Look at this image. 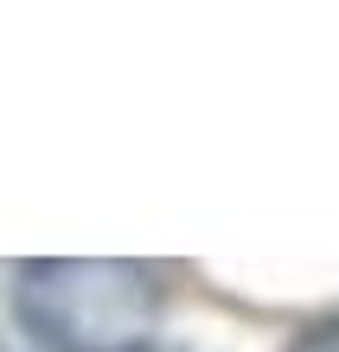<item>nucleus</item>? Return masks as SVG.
<instances>
[{"label": "nucleus", "instance_id": "f257e3e1", "mask_svg": "<svg viewBox=\"0 0 339 352\" xmlns=\"http://www.w3.org/2000/svg\"><path fill=\"white\" fill-rule=\"evenodd\" d=\"M160 307V276L122 256H45L13 269V314L39 352H147Z\"/></svg>", "mask_w": 339, "mask_h": 352}, {"label": "nucleus", "instance_id": "f03ea898", "mask_svg": "<svg viewBox=\"0 0 339 352\" xmlns=\"http://www.w3.org/2000/svg\"><path fill=\"white\" fill-rule=\"evenodd\" d=\"M288 352H339V314H333V320H314V327H301V333L288 340Z\"/></svg>", "mask_w": 339, "mask_h": 352}]
</instances>
